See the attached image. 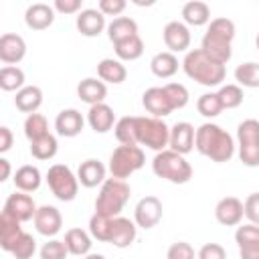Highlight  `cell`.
Returning <instances> with one entry per match:
<instances>
[{"label":"cell","mask_w":259,"mask_h":259,"mask_svg":"<svg viewBox=\"0 0 259 259\" xmlns=\"http://www.w3.org/2000/svg\"><path fill=\"white\" fill-rule=\"evenodd\" d=\"M194 148L210 158L212 162H229L233 156H235V140L229 132H225L221 125L217 123H202L198 130H196V138H194Z\"/></svg>","instance_id":"1"},{"label":"cell","mask_w":259,"mask_h":259,"mask_svg":"<svg viewBox=\"0 0 259 259\" xmlns=\"http://www.w3.org/2000/svg\"><path fill=\"white\" fill-rule=\"evenodd\" d=\"M182 69H184L186 77H190L192 81H196L204 87H219L225 81V75H227L225 65L210 59L202 49L188 51L184 55Z\"/></svg>","instance_id":"2"},{"label":"cell","mask_w":259,"mask_h":259,"mask_svg":"<svg viewBox=\"0 0 259 259\" xmlns=\"http://www.w3.org/2000/svg\"><path fill=\"white\" fill-rule=\"evenodd\" d=\"M130 194H132V188H130V184L125 180L107 178L101 184L99 194L95 198V212L103 214V217H109V219L119 217V212L123 210L125 202L130 200Z\"/></svg>","instance_id":"3"},{"label":"cell","mask_w":259,"mask_h":259,"mask_svg":"<svg viewBox=\"0 0 259 259\" xmlns=\"http://www.w3.org/2000/svg\"><path fill=\"white\" fill-rule=\"evenodd\" d=\"M152 170L158 178H164L172 184H186L192 178V166L178 152L162 150L152 160Z\"/></svg>","instance_id":"4"},{"label":"cell","mask_w":259,"mask_h":259,"mask_svg":"<svg viewBox=\"0 0 259 259\" xmlns=\"http://www.w3.org/2000/svg\"><path fill=\"white\" fill-rule=\"evenodd\" d=\"M136 132H138V146H146L156 154L168 150L170 144V127L160 117H136Z\"/></svg>","instance_id":"5"},{"label":"cell","mask_w":259,"mask_h":259,"mask_svg":"<svg viewBox=\"0 0 259 259\" xmlns=\"http://www.w3.org/2000/svg\"><path fill=\"white\" fill-rule=\"evenodd\" d=\"M146 164L144 150L140 146H117L109 156L111 178L125 180Z\"/></svg>","instance_id":"6"},{"label":"cell","mask_w":259,"mask_h":259,"mask_svg":"<svg viewBox=\"0 0 259 259\" xmlns=\"http://www.w3.org/2000/svg\"><path fill=\"white\" fill-rule=\"evenodd\" d=\"M47 184H49L51 192L63 202L75 200V196L79 192V178L65 164H53L47 170Z\"/></svg>","instance_id":"7"},{"label":"cell","mask_w":259,"mask_h":259,"mask_svg":"<svg viewBox=\"0 0 259 259\" xmlns=\"http://www.w3.org/2000/svg\"><path fill=\"white\" fill-rule=\"evenodd\" d=\"M237 142H239V160L249 166H259V121L245 119L237 125Z\"/></svg>","instance_id":"8"},{"label":"cell","mask_w":259,"mask_h":259,"mask_svg":"<svg viewBox=\"0 0 259 259\" xmlns=\"http://www.w3.org/2000/svg\"><path fill=\"white\" fill-rule=\"evenodd\" d=\"M162 202L158 196H144L140 198V202L136 204V210H134V223L140 227V229H154L160 221H162Z\"/></svg>","instance_id":"9"},{"label":"cell","mask_w":259,"mask_h":259,"mask_svg":"<svg viewBox=\"0 0 259 259\" xmlns=\"http://www.w3.org/2000/svg\"><path fill=\"white\" fill-rule=\"evenodd\" d=\"M2 210H6V212H10L14 219H18L20 223H26V221H30V219H34V214H36V210H38V206L34 204V200H32V196L30 194H26V192H12L8 198H6V202H4V208Z\"/></svg>","instance_id":"10"},{"label":"cell","mask_w":259,"mask_h":259,"mask_svg":"<svg viewBox=\"0 0 259 259\" xmlns=\"http://www.w3.org/2000/svg\"><path fill=\"white\" fill-rule=\"evenodd\" d=\"M194 138H196V130L192 127V123L176 121L170 127V144H168V148L172 152H178V154L186 156L188 152L194 150Z\"/></svg>","instance_id":"11"},{"label":"cell","mask_w":259,"mask_h":259,"mask_svg":"<svg viewBox=\"0 0 259 259\" xmlns=\"http://www.w3.org/2000/svg\"><path fill=\"white\" fill-rule=\"evenodd\" d=\"M245 217L243 202L237 196H225L214 206V219L223 227H237Z\"/></svg>","instance_id":"12"},{"label":"cell","mask_w":259,"mask_h":259,"mask_svg":"<svg viewBox=\"0 0 259 259\" xmlns=\"http://www.w3.org/2000/svg\"><path fill=\"white\" fill-rule=\"evenodd\" d=\"M162 36H164V45L168 47L170 53H184L190 47V38H192L188 26L180 20L168 22L162 30Z\"/></svg>","instance_id":"13"},{"label":"cell","mask_w":259,"mask_h":259,"mask_svg":"<svg viewBox=\"0 0 259 259\" xmlns=\"http://www.w3.org/2000/svg\"><path fill=\"white\" fill-rule=\"evenodd\" d=\"M26 55V42L20 34L6 32L0 36V61L4 65H14L20 63Z\"/></svg>","instance_id":"14"},{"label":"cell","mask_w":259,"mask_h":259,"mask_svg":"<svg viewBox=\"0 0 259 259\" xmlns=\"http://www.w3.org/2000/svg\"><path fill=\"white\" fill-rule=\"evenodd\" d=\"M142 105L146 107V111L152 115V117H166L170 115L174 109L170 105V99L164 91V87H150L144 91L142 95Z\"/></svg>","instance_id":"15"},{"label":"cell","mask_w":259,"mask_h":259,"mask_svg":"<svg viewBox=\"0 0 259 259\" xmlns=\"http://www.w3.org/2000/svg\"><path fill=\"white\" fill-rule=\"evenodd\" d=\"M34 227L40 235L45 237H55L61 227H63V217L59 212L57 206H51V204H45V206H38L36 214H34Z\"/></svg>","instance_id":"16"},{"label":"cell","mask_w":259,"mask_h":259,"mask_svg":"<svg viewBox=\"0 0 259 259\" xmlns=\"http://www.w3.org/2000/svg\"><path fill=\"white\" fill-rule=\"evenodd\" d=\"M138 235V225L125 217H115L111 221V233H109V243L117 249H125L136 241Z\"/></svg>","instance_id":"17"},{"label":"cell","mask_w":259,"mask_h":259,"mask_svg":"<svg viewBox=\"0 0 259 259\" xmlns=\"http://www.w3.org/2000/svg\"><path fill=\"white\" fill-rule=\"evenodd\" d=\"M24 22L30 30H45L55 22V8L45 2L30 4L24 12Z\"/></svg>","instance_id":"18"},{"label":"cell","mask_w":259,"mask_h":259,"mask_svg":"<svg viewBox=\"0 0 259 259\" xmlns=\"http://www.w3.org/2000/svg\"><path fill=\"white\" fill-rule=\"evenodd\" d=\"M77 30L83 34V36H99L105 28V16L99 12V8H85L77 14Z\"/></svg>","instance_id":"19"},{"label":"cell","mask_w":259,"mask_h":259,"mask_svg":"<svg viewBox=\"0 0 259 259\" xmlns=\"http://www.w3.org/2000/svg\"><path fill=\"white\" fill-rule=\"evenodd\" d=\"M83 125H85V119H83L81 111H77L73 107L59 111V115L55 119V130L63 138H75V136H79L83 132Z\"/></svg>","instance_id":"20"},{"label":"cell","mask_w":259,"mask_h":259,"mask_svg":"<svg viewBox=\"0 0 259 259\" xmlns=\"http://www.w3.org/2000/svg\"><path fill=\"white\" fill-rule=\"evenodd\" d=\"M87 123L95 134H107L111 127H115V113L107 103L91 105L87 111Z\"/></svg>","instance_id":"21"},{"label":"cell","mask_w":259,"mask_h":259,"mask_svg":"<svg viewBox=\"0 0 259 259\" xmlns=\"http://www.w3.org/2000/svg\"><path fill=\"white\" fill-rule=\"evenodd\" d=\"M105 166L95 160V158H89L85 162H81L79 170H77V178H79V184L85 186V188H95V186H101L107 178H105Z\"/></svg>","instance_id":"22"},{"label":"cell","mask_w":259,"mask_h":259,"mask_svg":"<svg viewBox=\"0 0 259 259\" xmlns=\"http://www.w3.org/2000/svg\"><path fill=\"white\" fill-rule=\"evenodd\" d=\"M22 227H20V221L14 219L10 212L2 210L0 214V247L8 253H12L16 241L22 237Z\"/></svg>","instance_id":"23"},{"label":"cell","mask_w":259,"mask_h":259,"mask_svg":"<svg viewBox=\"0 0 259 259\" xmlns=\"http://www.w3.org/2000/svg\"><path fill=\"white\" fill-rule=\"evenodd\" d=\"M200 49H202L210 59H214V61H219V63H223V65H227V63L231 61V57H233L231 42L225 40V38H221V36H214V34H210V32H204L202 42H200Z\"/></svg>","instance_id":"24"},{"label":"cell","mask_w":259,"mask_h":259,"mask_svg":"<svg viewBox=\"0 0 259 259\" xmlns=\"http://www.w3.org/2000/svg\"><path fill=\"white\" fill-rule=\"evenodd\" d=\"M77 95H79L81 101L89 103V107H91V105H97V103H105L107 87H105V83L101 79L87 77L77 85Z\"/></svg>","instance_id":"25"},{"label":"cell","mask_w":259,"mask_h":259,"mask_svg":"<svg viewBox=\"0 0 259 259\" xmlns=\"http://www.w3.org/2000/svg\"><path fill=\"white\" fill-rule=\"evenodd\" d=\"M97 75L103 83H111V85H119L125 81L127 77V69L119 59H101L97 63Z\"/></svg>","instance_id":"26"},{"label":"cell","mask_w":259,"mask_h":259,"mask_svg":"<svg viewBox=\"0 0 259 259\" xmlns=\"http://www.w3.org/2000/svg\"><path fill=\"white\" fill-rule=\"evenodd\" d=\"M14 105L18 111L22 113H36V109L42 105V89L36 85H26L22 87L16 97H14Z\"/></svg>","instance_id":"27"},{"label":"cell","mask_w":259,"mask_h":259,"mask_svg":"<svg viewBox=\"0 0 259 259\" xmlns=\"http://www.w3.org/2000/svg\"><path fill=\"white\" fill-rule=\"evenodd\" d=\"M182 20L188 26H204L210 22V8L206 2L190 0L182 6Z\"/></svg>","instance_id":"28"},{"label":"cell","mask_w":259,"mask_h":259,"mask_svg":"<svg viewBox=\"0 0 259 259\" xmlns=\"http://www.w3.org/2000/svg\"><path fill=\"white\" fill-rule=\"evenodd\" d=\"M14 186L20 190V192H34V190H38V186H40V170L36 168V166H30V164H24V166H20L16 172H14Z\"/></svg>","instance_id":"29"},{"label":"cell","mask_w":259,"mask_h":259,"mask_svg":"<svg viewBox=\"0 0 259 259\" xmlns=\"http://www.w3.org/2000/svg\"><path fill=\"white\" fill-rule=\"evenodd\" d=\"M91 235L83 229H69L65 233V245L69 249L71 255H77V257H85L91 253Z\"/></svg>","instance_id":"30"},{"label":"cell","mask_w":259,"mask_h":259,"mask_svg":"<svg viewBox=\"0 0 259 259\" xmlns=\"http://www.w3.org/2000/svg\"><path fill=\"white\" fill-rule=\"evenodd\" d=\"M136 34H138V22L130 16H117L107 24V36L113 45Z\"/></svg>","instance_id":"31"},{"label":"cell","mask_w":259,"mask_h":259,"mask_svg":"<svg viewBox=\"0 0 259 259\" xmlns=\"http://www.w3.org/2000/svg\"><path fill=\"white\" fill-rule=\"evenodd\" d=\"M150 69L156 77L160 79H170L176 71H178V59L174 53L170 51H162V53H156L150 61Z\"/></svg>","instance_id":"32"},{"label":"cell","mask_w":259,"mask_h":259,"mask_svg":"<svg viewBox=\"0 0 259 259\" xmlns=\"http://www.w3.org/2000/svg\"><path fill=\"white\" fill-rule=\"evenodd\" d=\"M113 134L119 146H138V132H136V115H125L115 121Z\"/></svg>","instance_id":"33"},{"label":"cell","mask_w":259,"mask_h":259,"mask_svg":"<svg viewBox=\"0 0 259 259\" xmlns=\"http://www.w3.org/2000/svg\"><path fill=\"white\" fill-rule=\"evenodd\" d=\"M113 49H115V55L119 61H136L144 55V40L140 38V34H136V36L115 42Z\"/></svg>","instance_id":"34"},{"label":"cell","mask_w":259,"mask_h":259,"mask_svg":"<svg viewBox=\"0 0 259 259\" xmlns=\"http://www.w3.org/2000/svg\"><path fill=\"white\" fill-rule=\"evenodd\" d=\"M24 85V71L14 65H4L0 69V89L2 91H20Z\"/></svg>","instance_id":"35"},{"label":"cell","mask_w":259,"mask_h":259,"mask_svg":"<svg viewBox=\"0 0 259 259\" xmlns=\"http://www.w3.org/2000/svg\"><path fill=\"white\" fill-rule=\"evenodd\" d=\"M235 81L239 87H249V89H257L259 87V63H241L235 69Z\"/></svg>","instance_id":"36"},{"label":"cell","mask_w":259,"mask_h":259,"mask_svg":"<svg viewBox=\"0 0 259 259\" xmlns=\"http://www.w3.org/2000/svg\"><path fill=\"white\" fill-rule=\"evenodd\" d=\"M57 150H59V142L53 134H47V136L30 142V154L36 160H51V158H55Z\"/></svg>","instance_id":"37"},{"label":"cell","mask_w":259,"mask_h":259,"mask_svg":"<svg viewBox=\"0 0 259 259\" xmlns=\"http://www.w3.org/2000/svg\"><path fill=\"white\" fill-rule=\"evenodd\" d=\"M47 134H51V132H49V121H47V117L42 113L26 115V119H24V136L28 138V142H34V140H38V138H42Z\"/></svg>","instance_id":"38"},{"label":"cell","mask_w":259,"mask_h":259,"mask_svg":"<svg viewBox=\"0 0 259 259\" xmlns=\"http://www.w3.org/2000/svg\"><path fill=\"white\" fill-rule=\"evenodd\" d=\"M196 109H198V113L204 115V117H217V115H221L223 103H221L217 91H214V93H212V91H210V93H202V95L196 99Z\"/></svg>","instance_id":"39"},{"label":"cell","mask_w":259,"mask_h":259,"mask_svg":"<svg viewBox=\"0 0 259 259\" xmlns=\"http://www.w3.org/2000/svg\"><path fill=\"white\" fill-rule=\"evenodd\" d=\"M111 221L109 217H103V214H93L89 219V235L97 241H103V243H109V233H111Z\"/></svg>","instance_id":"40"},{"label":"cell","mask_w":259,"mask_h":259,"mask_svg":"<svg viewBox=\"0 0 259 259\" xmlns=\"http://www.w3.org/2000/svg\"><path fill=\"white\" fill-rule=\"evenodd\" d=\"M221 103H223V109H235L243 103V89L235 83H229V85H223L219 91H217Z\"/></svg>","instance_id":"41"},{"label":"cell","mask_w":259,"mask_h":259,"mask_svg":"<svg viewBox=\"0 0 259 259\" xmlns=\"http://www.w3.org/2000/svg\"><path fill=\"white\" fill-rule=\"evenodd\" d=\"M206 32H210V34H214V36H221V38H225V40L233 42L237 28H235V22H233L231 18L221 16V18H212V20L208 22Z\"/></svg>","instance_id":"42"},{"label":"cell","mask_w":259,"mask_h":259,"mask_svg":"<svg viewBox=\"0 0 259 259\" xmlns=\"http://www.w3.org/2000/svg\"><path fill=\"white\" fill-rule=\"evenodd\" d=\"M164 91H166V95H168V99H170L172 109H182V107H186L190 95H188V89H186L182 83H166V85H164Z\"/></svg>","instance_id":"43"},{"label":"cell","mask_w":259,"mask_h":259,"mask_svg":"<svg viewBox=\"0 0 259 259\" xmlns=\"http://www.w3.org/2000/svg\"><path fill=\"white\" fill-rule=\"evenodd\" d=\"M235 243L237 247H251V245H259V227L257 225H243L237 227L235 231Z\"/></svg>","instance_id":"44"},{"label":"cell","mask_w":259,"mask_h":259,"mask_svg":"<svg viewBox=\"0 0 259 259\" xmlns=\"http://www.w3.org/2000/svg\"><path fill=\"white\" fill-rule=\"evenodd\" d=\"M34 251H36L34 237L28 233H22V237L16 241V245L12 249V255H14V259H30L34 255Z\"/></svg>","instance_id":"45"},{"label":"cell","mask_w":259,"mask_h":259,"mask_svg":"<svg viewBox=\"0 0 259 259\" xmlns=\"http://www.w3.org/2000/svg\"><path fill=\"white\" fill-rule=\"evenodd\" d=\"M69 249L65 245V241L59 239H51L40 247V259H67Z\"/></svg>","instance_id":"46"},{"label":"cell","mask_w":259,"mask_h":259,"mask_svg":"<svg viewBox=\"0 0 259 259\" xmlns=\"http://www.w3.org/2000/svg\"><path fill=\"white\" fill-rule=\"evenodd\" d=\"M166 259H194V249L186 241H176L168 247Z\"/></svg>","instance_id":"47"},{"label":"cell","mask_w":259,"mask_h":259,"mask_svg":"<svg viewBox=\"0 0 259 259\" xmlns=\"http://www.w3.org/2000/svg\"><path fill=\"white\" fill-rule=\"evenodd\" d=\"M196 259H227V251L219 243H204L198 249Z\"/></svg>","instance_id":"48"},{"label":"cell","mask_w":259,"mask_h":259,"mask_svg":"<svg viewBox=\"0 0 259 259\" xmlns=\"http://www.w3.org/2000/svg\"><path fill=\"white\" fill-rule=\"evenodd\" d=\"M243 208H245V217L249 219V223L259 227V192L249 194L243 202Z\"/></svg>","instance_id":"49"},{"label":"cell","mask_w":259,"mask_h":259,"mask_svg":"<svg viewBox=\"0 0 259 259\" xmlns=\"http://www.w3.org/2000/svg\"><path fill=\"white\" fill-rule=\"evenodd\" d=\"M127 2L125 0H99V12L103 16H119L125 10Z\"/></svg>","instance_id":"50"},{"label":"cell","mask_w":259,"mask_h":259,"mask_svg":"<svg viewBox=\"0 0 259 259\" xmlns=\"http://www.w3.org/2000/svg\"><path fill=\"white\" fill-rule=\"evenodd\" d=\"M53 8L55 12H61V14H75L81 10V0H55Z\"/></svg>","instance_id":"51"},{"label":"cell","mask_w":259,"mask_h":259,"mask_svg":"<svg viewBox=\"0 0 259 259\" xmlns=\"http://www.w3.org/2000/svg\"><path fill=\"white\" fill-rule=\"evenodd\" d=\"M12 132H10V127H6V125H2L0 127V152L2 154H6L10 148H12Z\"/></svg>","instance_id":"52"},{"label":"cell","mask_w":259,"mask_h":259,"mask_svg":"<svg viewBox=\"0 0 259 259\" xmlns=\"http://www.w3.org/2000/svg\"><path fill=\"white\" fill-rule=\"evenodd\" d=\"M239 257H241V259H259V245L241 247V249H239Z\"/></svg>","instance_id":"53"},{"label":"cell","mask_w":259,"mask_h":259,"mask_svg":"<svg viewBox=\"0 0 259 259\" xmlns=\"http://www.w3.org/2000/svg\"><path fill=\"white\" fill-rule=\"evenodd\" d=\"M0 168H2V174H0V180H8L10 178V162L6 158H0Z\"/></svg>","instance_id":"54"},{"label":"cell","mask_w":259,"mask_h":259,"mask_svg":"<svg viewBox=\"0 0 259 259\" xmlns=\"http://www.w3.org/2000/svg\"><path fill=\"white\" fill-rule=\"evenodd\" d=\"M83 259H105L101 253H89V255H85Z\"/></svg>","instance_id":"55"},{"label":"cell","mask_w":259,"mask_h":259,"mask_svg":"<svg viewBox=\"0 0 259 259\" xmlns=\"http://www.w3.org/2000/svg\"><path fill=\"white\" fill-rule=\"evenodd\" d=\"M255 47H257V51H259V32H257V38H255Z\"/></svg>","instance_id":"56"}]
</instances>
